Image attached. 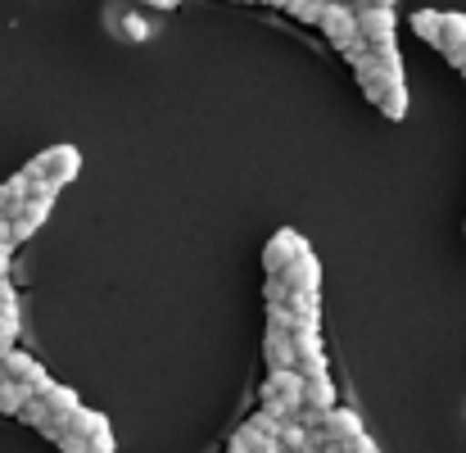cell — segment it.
<instances>
[{
	"mask_svg": "<svg viewBox=\"0 0 466 453\" xmlns=\"http://www.w3.org/2000/svg\"><path fill=\"white\" fill-rule=\"evenodd\" d=\"M268 5H277V9H290V0H268Z\"/></svg>",
	"mask_w": 466,
	"mask_h": 453,
	"instance_id": "28",
	"label": "cell"
},
{
	"mask_svg": "<svg viewBox=\"0 0 466 453\" xmlns=\"http://www.w3.org/2000/svg\"><path fill=\"white\" fill-rule=\"evenodd\" d=\"M362 5H376V9H394L399 0H353V9H362Z\"/></svg>",
	"mask_w": 466,
	"mask_h": 453,
	"instance_id": "25",
	"label": "cell"
},
{
	"mask_svg": "<svg viewBox=\"0 0 466 453\" xmlns=\"http://www.w3.org/2000/svg\"><path fill=\"white\" fill-rule=\"evenodd\" d=\"M440 18H444L440 9H417V14H412V27H417V36L435 46V41H440Z\"/></svg>",
	"mask_w": 466,
	"mask_h": 453,
	"instance_id": "18",
	"label": "cell"
},
{
	"mask_svg": "<svg viewBox=\"0 0 466 453\" xmlns=\"http://www.w3.org/2000/svg\"><path fill=\"white\" fill-rule=\"evenodd\" d=\"M353 14H358V41H362L367 50H376V46H394V9L362 5V9H353Z\"/></svg>",
	"mask_w": 466,
	"mask_h": 453,
	"instance_id": "9",
	"label": "cell"
},
{
	"mask_svg": "<svg viewBox=\"0 0 466 453\" xmlns=\"http://www.w3.org/2000/svg\"><path fill=\"white\" fill-rule=\"evenodd\" d=\"M330 5H353V0H330Z\"/></svg>",
	"mask_w": 466,
	"mask_h": 453,
	"instance_id": "29",
	"label": "cell"
},
{
	"mask_svg": "<svg viewBox=\"0 0 466 453\" xmlns=\"http://www.w3.org/2000/svg\"><path fill=\"white\" fill-rule=\"evenodd\" d=\"M0 376H5V381H14V386H23L27 395H41V390L50 386L46 367H41L32 354H23V349H9V354L0 358Z\"/></svg>",
	"mask_w": 466,
	"mask_h": 453,
	"instance_id": "7",
	"label": "cell"
},
{
	"mask_svg": "<svg viewBox=\"0 0 466 453\" xmlns=\"http://www.w3.org/2000/svg\"><path fill=\"white\" fill-rule=\"evenodd\" d=\"M46 186H55V190H64L77 172H82V154H77V146H50V150H41L32 163H27Z\"/></svg>",
	"mask_w": 466,
	"mask_h": 453,
	"instance_id": "3",
	"label": "cell"
},
{
	"mask_svg": "<svg viewBox=\"0 0 466 453\" xmlns=\"http://www.w3.org/2000/svg\"><path fill=\"white\" fill-rule=\"evenodd\" d=\"M309 445H312V431H304L299 422H290V417H286V422H281V449L299 453V449H309Z\"/></svg>",
	"mask_w": 466,
	"mask_h": 453,
	"instance_id": "21",
	"label": "cell"
},
{
	"mask_svg": "<svg viewBox=\"0 0 466 453\" xmlns=\"http://www.w3.org/2000/svg\"><path fill=\"white\" fill-rule=\"evenodd\" d=\"M0 245H9V218L0 213Z\"/></svg>",
	"mask_w": 466,
	"mask_h": 453,
	"instance_id": "26",
	"label": "cell"
},
{
	"mask_svg": "<svg viewBox=\"0 0 466 453\" xmlns=\"http://www.w3.org/2000/svg\"><path fill=\"white\" fill-rule=\"evenodd\" d=\"M444 55H458L466 50V14H444L440 18V41H435Z\"/></svg>",
	"mask_w": 466,
	"mask_h": 453,
	"instance_id": "15",
	"label": "cell"
},
{
	"mask_svg": "<svg viewBox=\"0 0 466 453\" xmlns=\"http://www.w3.org/2000/svg\"><path fill=\"white\" fill-rule=\"evenodd\" d=\"M281 286L290 291V295H309L317 300V291H321V263H317V254H304V259H295L286 273H281Z\"/></svg>",
	"mask_w": 466,
	"mask_h": 453,
	"instance_id": "11",
	"label": "cell"
},
{
	"mask_svg": "<svg viewBox=\"0 0 466 453\" xmlns=\"http://www.w3.org/2000/svg\"><path fill=\"white\" fill-rule=\"evenodd\" d=\"M245 5H268V0H245Z\"/></svg>",
	"mask_w": 466,
	"mask_h": 453,
	"instance_id": "30",
	"label": "cell"
},
{
	"mask_svg": "<svg viewBox=\"0 0 466 453\" xmlns=\"http://www.w3.org/2000/svg\"><path fill=\"white\" fill-rule=\"evenodd\" d=\"M299 404H304V376H299L295 367L272 372V376L263 381V408H268V413H277V417H295Z\"/></svg>",
	"mask_w": 466,
	"mask_h": 453,
	"instance_id": "4",
	"label": "cell"
},
{
	"mask_svg": "<svg viewBox=\"0 0 466 453\" xmlns=\"http://www.w3.org/2000/svg\"><path fill=\"white\" fill-rule=\"evenodd\" d=\"M304 408H317V413H330L335 408V381H330V372L304 381Z\"/></svg>",
	"mask_w": 466,
	"mask_h": 453,
	"instance_id": "14",
	"label": "cell"
},
{
	"mask_svg": "<svg viewBox=\"0 0 466 453\" xmlns=\"http://www.w3.org/2000/svg\"><path fill=\"white\" fill-rule=\"evenodd\" d=\"M317 440H321V445H367V431H362V417H358L353 408H339V404H335V408L321 417Z\"/></svg>",
	"mask_w": 466,
	"mask_h": 453,
	"instance_id": "6",
	"label": "cell"
},
{
	"mask_svg": "<svg viewBox=\"0 0 466 453\" xmlns=\"http://www.w3.org/2000/svg\"><path fill=\"white\" fill-rule=\"evenodd\" d=\"M50 209H55V200H23V204L9 213V245H23L27 236H36Z\"/></svg>",
	"mask_w": 466,
	"mask_h": 453,
	"instance_id": "10",
	"label": "cell"
},
{
	"mask_svg": "<svg viewBox=\"0 0 466 453\" xmlns=\"http://www.w3.org/2000/svg\"><path fill=\"white\" fill-rule=\"evenodd\" d=\"M146 5H155V9H172V5H181V0H146Z\"/></svg>",
	"mask_w": 466,
	"mask_h": 453,
	"instance_id": "27",
	"label": "cell"
},
{
	"mask_svg": "<svg viewBox=\"0 0 466 453\" xmlns=\"http://www.w3.org/2000/svg\"><path fill=\"white\" fill-rule=\"evenodd\" d=\"M281 422H286V417H277V413H268V408H258V413L249 417V427L263 431V436H272V440H281Z\"/></svg>",
	"mask_w": 466,
	"mask_h": 453,
	"instance_id": "22",
	"label": "cell"
},
{
	"mask_svg": "<svg viewBox=\"0 0 466 453\" xmlns=\"http://www.w3.org/2000/svg\"><path fill=\"white\" fill-rule=\"evenodd\" d=\"M18 417H23V422H27V427H36V431H41V436H46V431H50V427H55V422H50V408H46V404H41V395H32V399H27V404H23V413H18Z\"/></svg>",
	"mask_w": 466,
	"mask_h": 453,
	"instance_id": "19",
	"label": "cell"
},
{
	"mask_svg": "<svg viewBox=\"0 0 466 453\" xmlns=\"http://www.w3.org/2000/svg\"><path fill=\"white\" fill-rule=\"evenodd\" d=\"M317 27L326 32V41H330L335 50H344V55L362 50V41H358V14H353V5H330V0H326V9H321Z\"/></svg>",
	"mask_w": 466,
	"mask_h": 453,
	"instance_id": "5",
	"label": "cell"
},
{
	"mask_svg": "<svg viewBox=\"0 0 466 453\" xmlns=\"http://www.w3.org/2000/svg\"><path fill=\"white\" fill-rule=\"evenodd\" d=\"M321 9H326V0H290V14H295L299 23H317Z\"/></svg>",
	"mask_w": 466,
	"mask_h": 453,
	"instance_id": "23",
	"label": "cell"
},
{
	"mask_svg": "<svg viewBox=\"0 0 466 453\" xmlns=\"http://www.w3.org/2000/svg\"><path fill=\"white\" fill-rule=\"evenodd\" d=\"M263 358H268L272 372L295 367V345H290V335H286V331H268V335H263Z\"/></svg>",
	"mask_w": 466,
	"mask_h": 453,
	"instance_id": "13",
	"label": "cell"
},
{
	"mask_svg": "<svg viewBox=\"0 0 466 453\" xmlns=\"http://www.w3.org/2000/svg\"><path fill=\"white\" fill-rule=\"evenodd\" d=\"M27 399H32V395H27L23 386H14V381H5V376H0V413H14V417H18Z\"/></svg>",
	"mask_w": 466,
	"mask_h": 453,
	"instance_id": "20",
	"label": "cell"
},
{
	"mask_svg": "<svg viewBox=\"0 0 466 453\" xmlns=\"http://www.w3.org/2000/svg\"><path fill=\"white\" fill-rule=\"evenodd\" d=\"M55 445L64 453H114V427H109V417H100L91 408H77L64 422V431H59Z\"/></svg>",
	"mask_w": 466,
	"mask_h": 453,
	"instance_id": "2",
	"label": "cell"
},
{
	"mask_svg": "<svg viewBox=\"0 0 466 453\" xmlns=\"http://www.w3.org/2000/svg\"><path fill=\"white\" fill-rule=\"evenodd\" d=\"M41 404L50 408V422H55V427H64V422H68V417H73V413L82 408L77 390H68V386H55V381H50V386L41 390Z\"/></svg>",
	"mask_w": 466,
	"mask_h": 453,
	"instance_id": "12",
	"label": "cell"
},
{
	"mask_svg": "<svg viewBox=\"0 0 466 453\" xmlns=\"http://www.w3.org/2000/svg\"><path fill=\"white\" fill-rule=\"evenodd\" d=\"M23 200H27V186H23V172H14V177H9V181L0 186V213L9 218V213H14V209H18Z\"/></svg>",
	"mask_w": 466,
	"mask_h": 453,
	"instance_id": "17",
	"label": "cell"
},
{
	"mask_svg": "<svg viewBox=\"0 0 466 453\" xmlns=\"http://www.w3.org/2000/svg\"><path fill=\"white\" fill-rule=\"evenodd\" d=\"M9 254H14V245H0V282H5V273H9Z\"/></svg>",
	"mask_w": 466,
	"mask_h": 453,
	"instance_id": "24",
	"label": "cell"
},
{
	"mask_svg": "<svg viewBox=\"0 0 466 453\" xmlns=\"http://www.w3.org/2000/svg\"><path fill=\"white\" fill-rule=\"evenodd\" d=\"M304 254H309V241L286 227V232H277V236L263 245V268H268V277H281V273H286L295 259H304Z\"/></svg>",
	"mask_w": 466,
	"mask_h": 453,
	"instance_id": "8",
	"label": "cell"
},
{
	"mask_svg": "<svg viewBox=\"0 0 466 453\" xmlns=\"http://www.w3.org/2000/svg\"><path fill=\"white\" fill-rule=\"evenodd\" d=\"M349 64H353V73H358V87L376 100L385 87H394V82H403V55H399V46H376V50H353L349 55Z\"/></svg>",
	"mask_w": 466,
	"mask_h": 453,
	"instance_id": "1",
	"label": "cell"
},
{
	"mask_svg": "<svg viewBox=\"0 0 466 453\" xmlns=\"http://www.w3.org/2000/svg\"><path fill=\"white\" fill-rule=\"evenodd\" d=\"M367 453H380V449H367Z\"/></svg>",
	"mask_w": 466,
	"mask_h": 453,
	"instance_id": "31",
	"label": "cell"
},
{
	"mask_svg": "<svg viewBox=\"0 0 466 453\" xmlns=\"http://www.w3.org/2000/svg\"><path fill=\"white\" fill-rule=\"evenodd\" d=\"M376 109H380L385 118H394V123H399V118H408V87H403V82L385 87V91L376 96Z\"/></svg>",
	"mask_w": 466,
	"mask_h": 453,
	"instance_id": "16",
	"label": "cell"
}]
</instances>
